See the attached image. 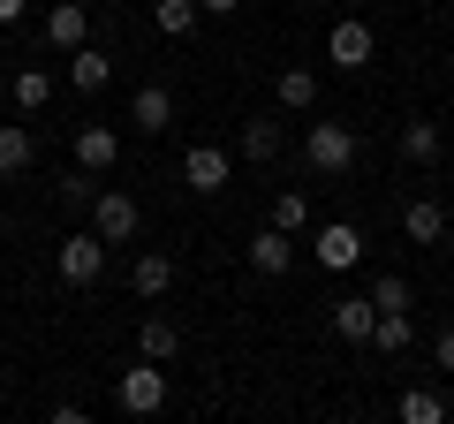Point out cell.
Here are the masks:
<instances>
[{
  "mask_svg": "<svg viewBox=\"0 0 454 424\" xmlns=\"http://www.w3.org/2000/svg\"><path fill=\"white\" fill-rule=\"evenodd\" d=\"M356 130H348V122H310L303 130V167L310 175H348V167H356Z\"/></svg>",
  "mask_w": 454,
  "mask_h": 424,
  "instance_id": "1",
  "label": "cell"
},
{
  "mask_svg": "<svg viewBox=\"0 0 454 424\" xmlns=\"http://www.w3.org/2000/svg\"><path fill=\"white\" fill-rule=\"evenodd\" d=\"M114 402L129 409V417H160V409H167V372H160L152 357H137L129 372L114 379Z\"/></svg>",
  "mask_w": 454,
  "mask_h": 424,
  "instance_id": "2",
  "label": "cell"
},
{
  "mask_svg": "<svg viewBox=\"0 0 454 424\" xmlns=\"http://www.w3.org/2000/svg\"><path fill=\"white\" fill-rule=\"evenodd\" d=\"M106 235H98V228H76V235H68V243H61V258H53V265H61V280H68V288H91V280L98 273H106Z\"/></svg>",
  "mask_w": 454,
  "mask_h": 424,
  "instance_id": "3",
  "label": "cell"
},
{
  "mask_svg": "<svg viewBox=\"0 0 454 424\" xmlns=\"http://www.w3.org/2000/svg\"><path fill=\"white\" fill-rule=\"evenodd\" d=\"M91 228L121 250V243H137V228H145V205H137L129 190H98V197H91Z\"/></svg>",
  "mask_w": 454,
  "mask_h": 424,
  "instance_id": "4",
  "label": "cell"
},
{
  "mask_svg": "<svg viewBox=\"0 0 454 424\" xmlns=\"http://www.w3.org/2000/svg\"><path fill=\"white\" fill-rule=\"evenodd\" d=\"M325 61H333V68H372L379 61V31L364 16H340L333 31H325Z\"/></svg>",
  "mask_w": 454,
  "mask_h": 424,
  "instance_id": "5",
  "label": "cell"
},
{
  "mask_svg": "<svg viewBox=\"0 0 454 424\" xmlns=\"http://www.w3.org/2000/svg\"><path fill=\"white\" fill-rule=\"evenodd\" d=\"M227 175H235V152H227V145H190V152H182V182H190L197 197H220Z\"/></svg>",
  "mask_w": 454,
  "mask_h": 424,
  "instance_id": "6",
  "label": "cell"
},
{
  "mask_svg": "<svg viewBox=\"0 0 454 424\" xmlns=\"http://www.w3.org/2000/svg\"><path fill=\"white\" fill-rule=\"evenodd\" d=\"M46 46L53 53L91 46V8H83V0H53V8H46Z\"/></svg>",
  "mask_w": 454,
  "mask_h": 424,
  "instance_id": "7",
  "label": "cell"
},
{
  "mask_svg": "<svg viewBox=\"0 0 454 424\" xmlns=\"http://www.w3.org/2000/svg\"><path fill=\"white\" fill-rule=\"evenodd\" d=\"M129 130L137 137L175 130V91H167V83H137V91H129Z\"/></svg>",
  "mask_w": 454,
  "mask_h": 424,
  "instance_id": "8",
  "label": "cell"
},
{
  "mask_svg": "<svg viewBox=\"0 0 454 424\" xmlns=\"http://www.w3.org/2000/svg\"><path fill=\"white\" fill-rule=\"evenodd\" d=\"M318 265H325V273H356V265H364V235L348 228V220H325V228H318Z\"/></svg>",
  "mask_w": 454,
  "mask_h": 424,
  "instance_id": "9",
  "label": "cell"
},
{
  "mask_svg": "<svg viewBox=\"0 0 454 424\" xmlns=\"http://www.w3.org/2000/svg\"><path fill=\"white\" fill-rule=\"evenodd\" d=\"M280 145H288V137H280V122H273V114H250L243 130H235V160H250V167H273V160H280Z\"/></svg>",
  "mask_w": 454,
  "mask_h": 424,
  "instance_id": "10",
  "label": "cell"
},
{
  "mask_svg": "<svg viewBox=\"0 0 454 424\" xmlns=\"http://www.w3.org/2000/svg\"><path fill=\"white\" fill-rule=\"evenodd\" d=\"M402 235H409L417 250L447 243V205H439V197H409V205H402Z\"/></svg>",
  "mask_w": 454,
  "mask_h": 424,
  "instance_id": "11",
  "label": "cell"
},
{
  "mask_svg": "<svg viewBox=\"0 0 454 424\" xmlns=\"http://www.w3.org/2000/svg\"><path fill=\"white\" fill-rule=\"evenodd\" d=\"M114 160H121V137H114L106 122H76V167H91V175H106Z\"/></svg>",
  "mask_w": 454,
  "mask_h": 424,
  "instance_id": "12",
  "label": "cell"
},
{
  "mask_svg": "<svg viewBox=\"0 0 454 424\" xmlns=\"http://www.w3.org/2000/svg\"><path fill=\"white\" fill-rule=\"evenodd\" d=\"M325 318H333V334H340V342H372L379 303H372V295H340V303H325Z\"/></svg>",
  "mask_w": 454,
  "mask_h": 424,
  "instance_id": "13",
  "label": "cell"
},
{
  "mask_svg": "<svg viewBox=\"0 0 454 424\" xmlns=\"http://www.w3.org/2000/svg\"><path fill=\"white\" fill-rule=\"evenodd\" d=\"M250 265H258L265 280H280L295 265V235L288 228H258V235H250Z\"/></svg>",
  "mask_w": 454,
  "mask_h": 424,
  "instance_id": "14",
  "label": "cell"
},
{
  "mask_svg": "<svg viewBox=\"0 0 454 424\" xmlns=\"http://www.w3.org/2000/svg\"><path fill=\"white\" fill-rule=\"evenodd\" d=\"M8 98H16V114H46V106H53V76H46V68H8Z\"/></svg>",
  "mask_w": 454,
  "mask_h": 424,
  "instance_id": "15",
  "label": "cell"
},
{
  "mask_svg": "<svg viewBox=\"0 0 454 424\" xmlns=\"http://www.w3.org/2000/svg\"><path fill=\"white\" fill-rule=\"evenodd\" d=\"M129 288L145 295V303H160V295L175 288V258H167V250H137V265H129Z\"/></svg>",
  "mask_w": 454,
  "mask_h": 424,
  "instance_id": "16",
  "label": "cell"
},
{
  "mask_svg": "<svg viewBox=\"0 0 454 424\" xmlns=\"http://www.w3.org/2000/svg\"><path fill=\"white\" fill-rule=\"evenodd\" d=\"M68 83H76L83 98L106 91V83H114V53L106 46H76V53H68Z\"/></svg>",
  "mask_w": 454,
  "mask_h": 424,
  "instance_id": "17",
  "label": "cell"
},
{
  "mask_svg": "<svg viewBox=\"0 0 454 424\" xmlns=\"http://www.w3.org/2000/svg\"><path fill=\"white\" fill-rule=\"evenodd\" d=\"M402 160L409 167H439V122L432 114H409L402 122Z\"/></svg>",
  "mask_w": 454,
  "mask_h": 424,
  "instance_id": "18",
  "label": "cell"
},
{
  "mask_svg": "<svg viewBox=\"0 0 454 424\" xmlns=\"http://www.w3.org/2000/svg\"><path fill=\"white\" fill-rule=\"evenodd\" d=\"M273 98L288 106V114H310V106H318V68H280V76H273Z\"/></svg>",
  "mask_w": 454,
  "mask_h": 424,
  "instance_id": "19",
  "label": "cell"
},
{
  "mask_svg": "<svg viewBox=\"0 0 454 424\" xmlns=\"http://www.w3.org/2000/svg\"><path fill=\"white\" fill-rule=\"evenodd\" d=\"M137 357H152V364H175V357H182V334H175V318H145V326H137Z\"/></svg>",
  "mask_w": 454,
  "mask_h": 424,
  "instance_id": "20",
  "label": "cell"
},
{
  "mask_svg": "<svg viewBox=\"0 0 454 424\" xmlns=\"http://www.w3.org/2000/svg\"><path fill=\"white\" fill-rule=\"evenodd\" d=\"M31 175V130L23 122H0V182Z\"/></svg>",
  "mask_w": 454,
  "mask_h": 424,
  "instance_id": "21",
  "label": "cell"
},
{
  "mask_svg": "<svg viewBox=\"0 0 454 424\" xmlns=\"http://www.w3.org/2000/svg\"><path fill=\"white\" fill-rule=\"evenodd\" d=\"M409 342H417V318H409V310H379V326H372V349H379V357H402Z\"/></svg>",
  "mask_w": 454,
  "mask_h": 424,
  "instance_id": "22",
  "label": "cell"
},
{
  "mask_svg": "<svg viewBox=\"0 0 454 424\" xmlns=\"http://www.w3.org/2000/svg\"><path fill=\"white\" fill-rule=\"evenodd\" d=\"M394 417H402V424H447V394H432V387H409L402 402H394Z\"/></svg>",
  "mask_w": 454,
  "mask_h": 424,
  "instance_id": "23",
  "label": "cell"
},
{
  "mask_svg": "<svg viewBox=\"0 0 454 424\" xmlns=\"http://www.w3.org/2000/svg\"><path fill=\"white\" fill-rule=\"evenodd\" d=\"M197 16H205L197 0H152V23H160L167 38H190V31H197Z\"/></svg>",
  "mask_w": 454,
  "mask_h": 424,
  "instance_id": "24",
  "label": "cell"
},
{
  "mask_svg": "<svg viewBox=\"0 0 454 424\" xmlns=\"http://www.w3.org/2000/svg\"><path fill=\"white\" fill-rule=\"evenodd\" d=\"M273 228H288V235L310 228V197H303V190H280V197H273Z\"/></svg>",
  "mask_w": 454,
  "mask_h": 424,
  "instance_id": "25",
  "label": "cell"
},
{
  "mask_svg": "<svg viewBox=\"0 0 454 424\" xmlns=\"http://www.w3.org/2000/svg\"><path fill=\"white\" fill-rule=\"evenodd\" d=\"M372 303H379V310H409V280H402V273H379V280H372Z\"/></svg>",
  "mask_w": 454,
  "mask_h": 424,
  "instance_id": "26",
  "label": "cell"
},
{
  "mask_svg": "<svg viewBox=\"0 0 454 424\" xmlns=\"http://www.w3.org/2000/svg\"><path fill=\"white\" fill-rule=\"evenodd\" d=\"M432 357H439V372L454 379V326H447V334H439V342H432Z\"/></svg>",
  "mask_w": 454,
  "mask_h": 424,
  "instance_id": "27",
  "label": "cell"
},
{
  "mask_svg": "<svg viewBox=\"0 0 454 424\" xmlns=\"http://www.w3.org/2000/svg\"><path fill=\"white\" fill-rule=\"evenodd\" d=\"M23 8H31V0H0V31H16V23H23Z\"/></svg>",
  "mask_w": 454,
  "mask_h": 424,
  "instance_id": "28",
  "label": "cell"
},
{
  "mask_svg": "<svg viewBox=\"0 0 454 424\" xmlns=\"http://www.w3.org/2000/svg\"><path fill=\"white\" fill-rule=\"evenodd\" d=\"M197 8H205V16H235V8H243V0H197Z\"/></svg>",
  "mask_w": 454,
  "mask_h": 424,
  "instance_id": "29",
  "label": "cell"
},
{
  "mask_svg": "<svg viewBox=\"0 0 454 424\" xmlns=\"http://www.w3.org/2000/svg\"><path fill=\"white\" fill-rule=\"evenodd\" d=\"M447 8H454V0H447Z\"/></svg>",
  "mask_w": 454,
  "mask_h": 424,
  "instance_id": "30",
  "label": "cell"
}]
</instances>
